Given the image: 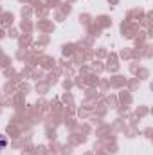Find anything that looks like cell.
Masks as SVG:
<instances>
[{
  "label": "cell",
  "mask_w": 153,
  "mask_h": 155,
  "mask_svg": "<svg viewBox=\"0 0 153 155\" xmlns=\"http://www.w3.org/2000/svg\"><path fill=\"white\" fill-rule=\"evenodd\" d=\"M5 144H7V141L0 135V150H4V148H5Z\"/></svg>",
  "instance_id": "6da1fadb"
}]
</instances>
